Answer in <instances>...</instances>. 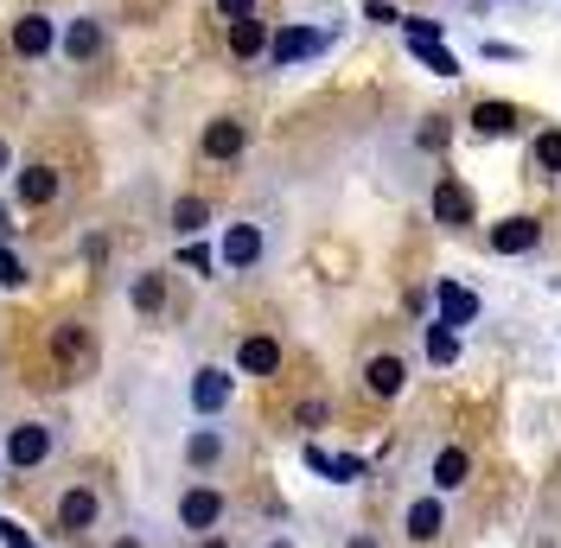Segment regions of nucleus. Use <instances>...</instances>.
<instances>
[{"label":"nucleus","instance_id":"1","mask_svg":"<svg viewBox=\"0 0 561 548\" xmlns=\"http://www.w3.org/2000/svg\"><path fill=\"white\" fill-rule=\"evenodd\" d=\"M179 459H185V472L192 479H210V472H224L230 459H237V427L217 414V421H198V427H185V441H179Z\"/></svg>","mask_w":561,"mask_h":548},{"label":"nucleus","instance_id":"2","mask_svg":"<svg viewBox=\"0 0 561 548\" xmlns=\"http://www.w3.org/2000/svg\"><path fill=\"white\" fill-rule=\"evenodd\" d=\"M0 459H7V472H38V466H51V459H58V427L38 421V414L13 421L7 441H0Z\"/></svg>","mask_w":561,"mask_h":548},{"label":"nucleus","instance_id":"3","mask_svg":"<svg viewBox=\"0 0 561 548\" xmlns=\"http://www.w3.org/2000/svg\"><path fill=\"white\" fill-rule=\"evenodd\" d=\"M262 262H268V224H262V217L224 224V237H217V269L224 274H255Z\"/></svg>","mask_w":561,"mask_h":548},{"label":"nucleus","instance_id":"4","mask_svg":"<svg viewBox=\"0 0 561 548\" xmlns=\"http://www.w3.org/2000/svg\"><path fill=\"white\" fill-rule=\"evenodd\" d=\"M447 529H454V498H440V491H415V498L402 504V543L409 548L447 543Z\"/></svg>","mask_w":561,"mask_h":548},{"label":"nucleus","instance_id":"5","mask_svg":"<svg viewBox=\"0 0 561 548\" xmlns=\"http://www.w3.org/2000/svg\"><path fill=\"white\" fill-rule=\"evenodd\" d=\"M224 516H230V498L217 491V484H185L179 491V504H173V523L198 543V536H217L224 529Z\"/></svg>","mask_w":561,"mask_h":548},{"label":"nucleus","instance_id":"6","mask_svg":"<svg viewBox=\"0 0 561 548\" xmlns=\"http://www.w3.org/2000/svg\"><path fill=\"white\" fill-rule=\"evenodd\" d=\"M58 529H65L70 543H90L96 529H103V491L90 479H77L58 491Z\"/></svg>","mask_w":561,"mask_h":548},{"label":"nucleus","instance_id":"7","mask_svg":"<svg viewBox=\"0 0 561 548\" xmlns=\"http://www.w3.org/2000/svg\"><path fill=\"white\" fill-rule=\"evenodd\" d=\"M51 370H58V383H77V377L96 370V339H90V326L65 319V326L51 332Z\"/></svg>","mask_w":561,"mask_h":548},{"label":"nucleus","instance_id":"8","mask_svg":"<svg viewBox=\"0 0 561 548\" xmlns=\"http://www.w3.org/2000/svg\"><path fill=\"white\" fill-rule=\"evenodd\" d=\"M230 396H237V370H224V364H198L192 383H185V402H192L198 421H217L230 409Z\"/></svg>","mask_w":561,"mask_h":548},{"label":"nucleus","instance_id":"9","mask_svg":"<svg viewBox=\"0 0 561 548\" xmlns=\"http://www.w3.org/2000/svg\"><path fill=\"white\" fill-rule=\"evenodd\" d=\"M7 45H13V58H20V65H45V58H58V20L33 7V13H20V20H13Z\"/></svg>","mask_w":561,"mask_h":548},{"label":"nucleus","instance_id":"10","mask_svg":"<svg viewBox=\"0 0 561 548\" xmlns=\"http://www.w3.org/2000/svg\"><path fill=\"white\" fill-rule=\"evenodd\" d=\"M427 491H440V498H459L466 484H472V446H459V441H440L434 453H427Z\"/></svg>","mask_w":561,"mask_h":548},{"label":"nucleus","instance_id":"11","mask_svg":"<svg viewBox=\"0 0 561 548\" xmlns=\"http://www.w3.org/2000/svg\"><path fill=\"white\" fill-rule=\"evenodd\" d=\"M108 52V20H96V13H77V20H65L58 26V58L65 65H96Z\"/></svg>","mask_w":561,"mask_h":548},{"label":"nucleus","instance_id":"12","mask_svg":"<svg viewBox=\"0 0 561 548\" xmlns=\"http://www.w3.org/2000/svg\"><path fill=\"white\" fill-rule=\"evenodd\" d=\"M427 210H434V224H440V230H466V224L479 217V205H472V185H466L459 172H440V179H434V198H427Z\"/></svg>","mask_w":561,"mask_h":548},{"label":"nucleus","instance_id":"13","mask_svg":"<svg viewBox=\"0 0 561 548\" xmlns=\"http://www.w3.org/2000/svg\"><path fill=\"white\" fill-rule=\"evenodd\" d=\"M325 45H332V33H313V26L294 20V26H280V33L268 38V70H300L307 58H319Z\"/></svg>","mask_w":561,"mask_h":548},{"label":"nucleus","instance_id":"14","mask_svg":"<svg viewBox=\"0 0 561 548\" xmlns=\"http://www.w3.org/2000/svg\"><path fill=\"white\" fill-rule=\"evenodd\" d=\"M485 249L491 255H536V249H542V217H529V210L497 217L485 230Z\"/></svg>","mask_w":561,"mask_h":548},{"label":"nucleus","instance_id":"15","mask_svg":"<svg viewBox=\"0 0 561 548\" xmlns=\"http://www.w3.org/2000/svg\"><path fill=\"white\" fill-rule=\"evenodd\" d=\"M198 153H205V160H217V167L243 160V153H249V122H243V115H210L205 135H198Z\"/></svg>","mask_w":561,"mask_h":548},{"label":"nucleus","instance_id":"16","mask_svg":"<svg viewBox=\"0 0 561 548\" xmlns=\"http://www.w3.org/2000/svg\"><path fill=\"white\" fill-rule=\"evenodd\" d=\"M58 192H65V179H58V167H45V160H26V167L13 172V198L26 210H51Z\"/></svg>","mask_w":561,"mask_h":548},{"label":"nucleus","instance_id":"17","mask_svg":"<svg viewBox=\"0 0 561 548\" xmlns=\"http://www.w3.org/2000/svg\"><path fill=\"white\" fill-rule=\"evenodd\" d=\"M402 389H409V357H396V351L364 357V396L370 402H396Z\"/></svg>","mask_w":561,"mask_h":548},{"label":"nucleus","instance_id":"18","mask_svg":"<svg viewBox=\"0 0 561 548\" xmlns=\"http://www.w3.org/2000/svg\"><path fill=\"white\" fill-rule=\"evenodd\" d=\"M466 122H472V135L479 140H504V135H524L529 128V115L517 103H479Z\"/></svg>","mask_w":561,"mask_h":548},{"label":"nucleus","instance_id":"19","mask_svg":"<svg viewBox=\"0 0 561 548\" xmlns=\"http://www.w3.org/2000/svg\"><path fill=\"white\" fill-rule=\"evenodd\" d=\"M237 377H280V339H268V332L237 339Z\"/></svg>","mask_w":561,"mask_h":548},{"label":"nucleus","instance_id":"20","mask_svg":"<svg viewBox=\"0 0 561 548\" xmlns=\"http://www.w3.org/2000/svg\"><path fill=\"white\" fill-rule=\"evenodd\" d=\"M268 20L262 13H249V20H230V33H224V45H230V58L237 65H255V58H268Z\"/></svg>","mask_w":561,"mask_h":548},{"label":"nucleus","instance_id":"21","mask_svg":"<svg viewBox=\"0 0 561 548\" xmlns=\"http://www.w3.org/2000/svg\"><path fill=\"white\" fill-rule=\"evenodd\" d=\"M434 300H440V319H447V326H454V332H466V326H479V294H472V287H466V281H440V287H434Z\"/></svg>","mask_w":561,"mask_h":548},{"label":"nucleus","instance_id":"22","mask_svg":"<svg viewBox=\"0 0 561 548\" xmlns=\"http://www.w3.org/2000/svg\"><path fill=\"white\" fill-rule=\"evenodd\" d=\"M128 307H135L140 319H160V312H167V274L140 269L135 281H128Z\"/></svg>","mask_w":561,"mask_h":548},{"label":"nucleus","instance_id":"23","mask_svg":"<svg viewBox=\"0 0 561 548\" xmlns=\"http://www.w3.org/2000/svg\"><path fill=\"white\" fill-rule=\"evenodd\" d=\"M167 224H173V237H198V230H210V198H198V192H185V198H173V210H167Z\"/></svg>","mask_w":561,"mask_h":548},{"label":"nucleus","instance_id":"24","mask_svg":"<svg viewBox=\"0 0 561 548\" xmlns=\"http://www.w3.org/2000/svg\"><path fill=\"white\" fill-rule=\"evenodd\" d=\"M459 339H466V332H454L447 319H434V326H427V364H440V370L459 364Z\"/></svg>","mask_w":561,"mask_h":548},{"label":"nucleus","instance_id":"25","mask_svg":"<svg viewBox=\"0 0 561 548\" xmlns=\"http://www.w3.org/2000/svg\"><path fill=\"white\" fill-rule=\"evenodd\" d=\"M536 172H542V179L561 172V128H542V135H536Z\"/></svg>","mask_w":561,"mask_h":548},{"label":"nucleus","instance_id":"26","mask_svg":"<svg viewBox=\"0 0 561 548\" xmlns=\"http://www.w3.org/2000/svg\"><path fill=\"white\" fill-rule=\"evenodd\" d=\"M409 52H415V58L434 70V77H459V58L447 52V45H409Z\"/></svg>","mask_w":561,"mask_h":548},{"label":"nucleus","instance_id":"27","mask_svg":"<svg viewBox=\"0 0 561 548\" xmlns=\"http://www.w3.org/2000/svg\"><path fill=\"white\" fill-rule=\"evenodd\" d=\"M179 269H192V274H205V281H210V274H217V255L192 237V242H179Z\"/></svg>","mask_w":561,"mask_h":548},{"label":"nucleus","instance_id":"28","mask_svg":"<svg viewBox=\"0 0 561 548\" xmlns=\"http://www.w3.org/2000/svg\"><path fill=\"white\" fill-rule=\"evenodd\" d=\"M0 287H7V294H20V287H26V262H20L7 242H0Z\"/></svg>","mask_w":561,"mask_h":548},{"label":"nucleus","instance_id":"29","mask_svg":"<svg viewBox=\"0 0 561 548\" xmlns=\"http://www.w3.org/2000/svg\"><path fill=\"white\" fill-rule=\"evenodd\" d=\"M210 7H217V20L230 26V20H249V13H255L262 0H210Z\"/></svg>","mask_w":561,"mask_h":548},{"label":"nucleus","instance_id":"30","mask_svg":"<svg viewBox=\"0 0 561 548\" xmlns=\"http://www.w3.org/2000/svg\"><path fill=\"white\" fill-rule=\"evenodd\" d=\"M364 20H370V26H402V13H396L389 0H364Z\"/></svg>","mask_w":561,"mask_h":548},{"label":"nucleus","instance_id":"31","mask_svg":"<svg viewBox=\"0 0 561 548\" xmlns=\"http://www.w3.org/2000/svg\"><path fill=\"white\" fill-rule=\"evenodd\" d=\"M0 548H38V543L20 529V523H13V516H0Z\"/></svg>","mask_w":561,"mask_h":548},{"label":"nucleus","instance_id":"32","mask_svg":"<svg viewBox=\"0 0 561 548\" xmlns=\"http://www.w3.org/2000/svg\"><path fill=\"white\" fill-rule=\"evenodd\" d=\"M294 421H300V427H319V421H325V402H300V414H294Z\"/></svg>","mask_w":561,"mask_h":548},{"label":"nucleus","instance_id":"33","mask_svg":"<svg viewBox=\"0 0 561 548\" xmlns=\"http://www.w3.org/2000/svg\"><path fill=\"white\" fill-rule=\"evenodd\" d=\"M345 548H383V543H377V536H351Z\"/></svg>","mask_w":561,"mask_h":548},{"label":"nucleus","instance_id":"34","mask_svg":"<svg viewBox=\"0 0 561 548\" xmlns=\"http://www.w3.org/2000/svg\"><path fill=\"white\" fill-rule=\"evenodd\" d=\"M108 548H147V543H140V536H115Z\"/></svg>","mask_w":561,"mask_h":548},{"label":"nucleus","instance_id":"35","mask_svg":"<svg viewBox=\"0 0 561 548\" xmlns=\"http://www.w3.org/2000/svg\"><path fill=\"white\" fill-rule=\"evenodd\" d=\"M192 548H230V543H224V536H198Z\"/></svg>","mask_w":561,"mask_h":548},{"label":"nucleus","instance_id":"36","mask_svg":"<svg viewBox=\"0 0 561 548\" xmlns=\"http://www.w3.org/2000/svg\"><path fill=\"white\" fill-rule=\"evenodd\" d=\"M13 167V147H7V140H0V172Z\"/></svg>","mask_w":561,"mask_h":548},{"label":"nucleus","instance_id":"37","mask_svg":"<svg viewBox=\"0 0 561 548\" xmlns=\"http://www.w3.org/2000/svg\"><path fill=\"white\" fill-rule=\"evenodd\" d=\"M472 7H517V0H472Z\"/></svg>","mask_w":561,"mask_h":548},{"label":"nucleus","instance_id":"38","mask_svg":"<svg viewBox=\"0 0 561 548\" xmlns=\"http://www.w3.org/2000/svg\"><path fill=\"white\" fill-rule=\"evenodd\" d=\"M7 230H13V224H7V205H0V242H7Z\"/></svg>","mask_w":561,"mask_h":548},{"label":"nucleus","instance_id":"39","mask_svg":"<svg viewBox=\"0 0 561 548\" xmlns=\"http://www.w3.org/2000/svg\"><path fill=\"white\" fill-rule=\"evenodd\" d=\"M268 548H294V543H287V536H280V543H268Z\"/></svg>","mask_w":561,"mask_h":548},{"label":"nucleus","instance_id":"40","mask_svg":"<svg viewBox=\"0 0 561 548\" xmlns=\"http://www.w3.org/2000/svg\"><path fill=\"white\" fill-rule=\"evenodd\" d=\"M0 472H7V459H0Z\"/></svg>","mask_w":561,"mask_h":548}]
</instances>
